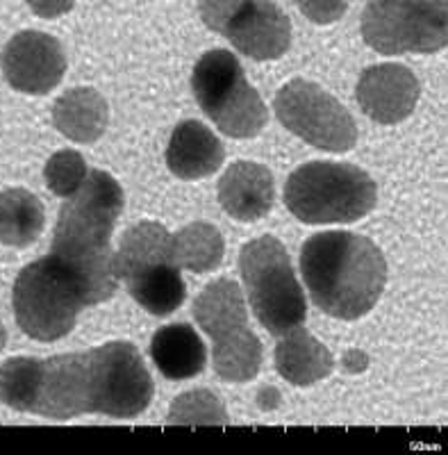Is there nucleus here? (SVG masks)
<instances>
[{
    "mask_svg": "<svg viewBox=\"0 0 448 455\" xmlns=\"http://www.w3.org/2000/svg\"><path fill=\"white\" fill-rule=\"evenodd\" d=\"M84 307L87 303L77 284L52 255L28 264L14 283L16 323L36 341L67 337Z\"/></svg>",
    "mask_w": 448,
    "mask_h": 455,
    "instance_id": "0eeeda50",
    "label": "nucleus"
},
{
    "mask_svg": "<svg viewBox=\"0 0 448 455\" xmlns=\"http://www.w3.org/2000/svg\"><path fill=\"white\" fill-rule=\"evenodd\" d=\"M150 355L155 367L169 380H187L205 369L207 351L198 332L187 323L164 326L153 335Z\"/></svg>",
    "mask_w": 448,
    "mask_h": 455,
    "instance_id": "a211bd4d",
    "label": "nucleus"
},
{
    "mask_svg": "<svg viewBox=\"0 0 448 455\" xmlns=\"http://www.w3.org/2000/svg\"><path fill=\"white\" fill-rule=\"evenodd\" d=\"M357 103L378 124H401L417 108L419 80L403 64H378L362 73Z\"/></svg>",
    "mask_w": 448,
    "mask_h": 455,
    "instance_id": "ddd939ff",
    "label": "nucleus"
},
{
    "mask_svg": "<svg viewBox=\"0 0 448 455\" xmlns=\"http://www.w3.org/2000/svg\"><path fill=\"white\" fill-rule=\"evenodd\" d=\"M169 421L178 426H226L228 412L214 394L207 389H194L175 398Z\"/></svg>",
    "mask_w": 448,
    "mask_h": 455,
    "instance_id": "5701e85b",
    "label": "nucleus"
},
{
    "mask_svg": "<svg viewBox=\"0 0 448 455\" xmlns=\"http://www.w3.org/2000/svg\"><path fill=\"white\" fill-rule=\"evenodd\" d=\"M87 173V162L77 150H60L48 160L46 169H44L48 189L60 198H68L71 194H76Z\"/></svg>",
    "mask_w": 448,
    "mask_h": 455,
    "instance_id": "b1692460",
    "label": "nucleus"
},
{
    "mask_svg": "<svg viewBox=\"0 0 448 455\" xmlns=\"http://www.w3.org/2000/svg\"><path fill=\"white\" fill-rule=\"evenodd\" d=\"M280 124L308 144L328 153H346L356 146L357 128L348 109L309 80H292L274 100Z\"/></svg>",
    "mask_w": 448,
    "mask_h": 455,
    "instance_id": "9b49d317",
    "label": "nucleus"
},
{
    "mask_svg": "<svg viewBox=\"0 0 448 455\" xmlns=\"http://www.w3.org/2000/svg\"><path fill=\"white\" fill-rule=\"evenodd\" d=\"M376 182L346 162H309L284 185V205L303 223H350L376 207Z\"/></svg>",
    "mask_w": 448,
    "mask_h": 455,
    "instance_id": "7ed1b4c3",
    "label": "nucleus"
},
{
    "mask_svg": "<svg viewBox=\"0 0 448 455\" xmlns=\"http://www.w3.org/2000/svg\"><path fill=\"white\" fill-rule=\"evenodd\" d=\"M87 412L132 419L153 401V380L130 341H109L84 353Z\"/></svg>",
    "mask_w": 448,
    "mask_h": 455,
    "instance_id": "6e6552de",
    "label": "nucleus"
},
{
    "mask_svg": "<svg viewBox=\"0 0 448 455\" xmlns=\"http://www.w3.org/2000/svg\"><path fill=\"white\" fill-rule=\"evenodd\" d=\"M46 226L42 201L28 189L0 192V243L7 246H30Z\"/></svg>",
    "mask_w": 448,
    "mask_h": 455,
    "instance_id": "aec40b11",
    "label": "nucleus"
},
{
    "mask_svg": "<svg viewBox=\"0 0 448 455\" xmlns=\"http://www.w3.org/2000/svg\"><path fill=\"white\" fill-rule=\"evenodd\" d=\"M30 10L42 19H57L73 10L76 0H28Z\"/></svg>",
    "mask_w": 448,
    "mask_h": 455,
    "instance_id": "a878e982",
    "label": "nucleus"
},
{
    "mask_svg": "<svg viewBox=\"0 0 448 455\" xmlns=\"http://www.w3.org/2000/svg\"><path fill=\"white\" fill-rule=\"evenodd\" d=\"M276 369L292 385H315L328 378L335 369V360L328 348L316 337L309 335L303 326L284 332L276 347Z\"/></svg>",
    "mask_w": 448,
    "mask_h": 455,
    "instance_id": "f3484780",
    "label": "nucleus"
},
{
    "mask_svg": "<svg viewBox=\"0 0 448 455\" xmlns=\"http://www.w3.org/2000/svg\"><path fill=\"white\" fill-rule=\"evenodd\" d=\"M125 284H128L130 296L155 316L173 315L185 303V280L178 267H166V269L141 275Z\"/></svg>",
    "mask_w": 448,
    "mask_h": 455,
    "instance_id": "4be33fe9",
    "label": "nucleus"
},
{
    "mask_svg": "<svg viewBox=\"0 0 448 455\" xmlns=\"http://www.w3.org/2000/svg\"><path fill=\"white\" fill-rule=\"evenodd\" d=\"M226 150L219 137L201 121H182L171 135L166 148V166L182 180L212 176L223 164Z\"/></svg>",
    "mask_w": 448,
    "mask_h": 455,
    "instance_id": "dca6fc26",
    "label": "nucleus"
},
{
    "mask_svg": "<svg viewBox=\"0 0 448 455\" xmlns=\"http://www.w3.org/2000/svg\"><path fill=\"white\" fill-rule=\"evenodd\" d=\"M166 267H178L171 251V235L160 223H137L124 235L114 253V275L119 283L155 274ZM180 269V267H178Z\"/></svg>",
    "mask_w": 448,
    "mask_h": 455,
    "instance_id": "2eb2a0df",
    "label": "nucleus"
},
{
    "mask_svg": "<svg viewBox=\"0 0 448 455\" xmlns=\"http://www.w3.org/2000/svg\"><path fill=\"white\" fill-rule=\"evenodd\" d=\"M173 259L180 269L191 274L214 271L223 259V237L212 223H189L171 237Z\"/></svg>",
    "mask_w": 448,
    "mask_h": 455,
    "instance_id": "412c9836",
    "label": "nucleus"
},
{
    "mask_svg": "<svg viewBox=\"0 0 448 455\" xmlns=\"http://www.w3.org/2000/svg\"><path fill=\"white\" fill-rule=\"evenodd\" d=\"M300 274L319 310L353 321L380 300L387 262L372 239L340 230L315 235L303 243Z\"/></svg>",
    "mask_w": 448,
    "mask_h": 455,
    "instance_id": "f03ea898",
    "label": "nucleus"
},
{
    "mask_svg": "<svg viewBox=\"0 0 448 455\" xmlns=\"http://www.w3.org/2000/svg\"><path fill=\"white\" fill-rule=\"evenodd\" d=\"M362 36L382 55L437 52L446 48V0H372Z\"/></svg>",
    "mask_w": 448,
    "mask_h": 455,
    "instance_id": "1a4fd4ad",
    "label": "nucleus"
},
{
    "mask_svg": "<svg viewBox=\"0 0 448 455\" xmlns=\"http://www.w3.org/2000/svg\"><path fill=\"white\" fill-rule=\"evenodd\" d=\"M124 189L108 171H89L57 217L51 255L77 284L84 303L96 306L116 291L112 233L124 212Z\"/></svg>",
    "mask_w": 448,
    "mask_h": 455,
    "instance_id": "f257e3e1",
    "label": "nucleus"
},
{
    "mask_svg": "<svg viewBox=\"0 0 448 455\" xmlns=\"http://www.w3.org/2000/svg\"><path fill=\"white\" fill-rule=\"evenodd\" d=\"M296 5L316 26L340 21L346 12V0H296Z\"/></svg>",
    "mask_w": 448,
    "mask_h": 455,
    "instance_id": "393cba45",
    "label": "nucleus"
},
{
    "mask_svg": "<svg viewBox=\"0 0 448 455\" xmlns=\"http://www.w3.org/2000/svg\"><path fill=\"white\" fill-rule=\"evenodd\" d=\"M5 344H7V332H5V326L0 323V351L5 348Z\"/></svg>",
    "mask_w": 448,
    "mask_h": 455,
    "instance_id": "bb28decb",
    "label": "nucleus"
},
{
    "mask_svg": "<svg viewBox=\"0 0 448 455\" xmlns=\"http://www.w3.org/2000/svg\"><path fill=\"white\" fill-rule=\"evenodd\" d=\"M201 19L251 60H278L292 44V23L271 0H198Z\"/></svg>",
    "mask_w": 448,
    "mask_h": 455,
    "instance_id": "9d476101",
    "label": "nucleus"
},
{
    "mask_svg": "<svg viewBox=\"0 0 448 455\" xmlns=\"http://www.w3.org/2000/svg\"><path fill=\"white\" fill-rule=\"evenodd\" d=\"M7 83L23 93H48L62 83L67 55L55 36L36 30L19 32L3 51Z\"/></svg>",
    "mask_w": 448,
    "mask_h": 455,
    "instance_id": "f8f14e48",
    "label": "nucleus"
},
{
    "mask_svg": "<svg viewBox=\"0 0 448 455\" xmlns=\"http://www.w3.org/2000/svg\"><path fill=\"white\" fill-rule=\"evenodd\" d=\"M191 89L207 119L223 135L251 140L267 128V105L232 52L221 48L205 52L191 73Z\"/></svg>",
    "mask_w": 448,
    "mask_h": 455,
    "instance_id": "423d86ee",
    "label": "nucleus"
},
{
    "mask_svg": "<svg viewBox=\"0 0 448 455\" xmlns=\"http://www.w3.org/2000/svg\"><path fill=\"white\" fill-rule=\"evenodd\" d=\"M194 319L214 341V371L228 383H248L262 367V344L248 328L244 294L235 280H214L194 300Z\"/></svg>",
    "mask_w": 448,
    "mask_h": 455,
    "instance_id": "20e7f679",
    "label": "nucleus"
},
{
    "mask_svg": "<svg viewBox=\"0 0 448 455\" xmlns=\"http://www.w3.org/2000/svg\"><path fill=\"white\" fill-rule=\"evenodd\" d=\"M239 271L251 310L271 335H284L303 326L308 306L292 258L280 239L264 235L248 242L239 253Z\"/></svg>",
    "mask_w": 448,
    "mask_h": 455,
    "instance_id": "39448f33",
    "label": "nucleus"
},
{
    "mask_svg": "<svg viewBox=\"0 0 448 455\" xmlns=\"http://www.w3.org/2000/svg\"><path fill=\"white\" fill-rule=\"evenodd\" d=\"M52 121L55 128L76 144H93L108 128L109 109L96 89H71L55 100Z\"/></svg>",
    "mask_w": 448,
    "mask_h": 455,
    "instance_id": "6ab92c4d",
    "label": "nucleus"
},
{
    "mask_svg": "<svg viewBox=\"0 0 448 455\" xmlns=\"http://www.w3.org/2000/svg\"><path fill=\"white\" fill-rule=\"evenodd\" d=\"M219 201L237 221H258L276 201L274 176L258 162H235L219 180Z\"/></svg>",
    "mask_w": 448,
    "mask_h": 455,
    "instance_id": "4468645a",
    "label": "nucleus"
}]
</instances>
